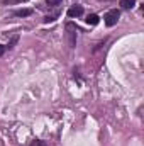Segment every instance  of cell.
<instances>
[{
	"mask_svg": "<svg viewBox=\"0 0 144 146\" xmlns=\"http://www.w3.org/2000/svg\"><path fill=\"white\" fill-rule=\"evenodd\" d=\"M119 19H120V12H119L117 9H112V10H108L107 14H105V17H104V21H105V24H107L108 27L115 26V24L119 22Z\"/></svg>",
	"mask_w": 144,
	"mask_h": 146,
	"instance_id": "6da1fadb",
	"label": "cell"
},
{
	"mask_svg": "<svg viewBox=\"0 0 144 146\" xmlns=\"http://www.w3.org/2000/svg\"><path fill=\"white\" fill-rule=\"evenodd\" d=\"M66 31H68V42H70V48H75V44H76V31H78V27L71 24V22H68L66 24Z\"/></svg>",
	"mask_w": 144,
	"mask_h": 146,
	"instance_id": "7a4b0ae2",
	"label": "cell"
},
{
	"mask_svg": "<svg viewBox=\"0 0 144 146\" xmlns=\"http://www.w3.org/2000/svg\"><path fill=\"white\" fill-rule=\"evenodd\" d=\"M83 15V7L81 5H73L68 9V17H80Z\"/></svg>",
	"mask_w": 144,
	"mask_h": 146,
	"instance_id": "3957f363",
	"label": "cell"
},
{
	"mask_svg": "<svg viewBox=\"0 0 144 146\" xmlns=\"http://www.w3.org/2000/svg\"><path fill=\"white\" fill-rule=\"evenodd\" d=\"M85 21H87V24H88V26H97L100 19H98V15H97V14H88Z\"/></svg>",
	"mask_w": 144,
	"mask_h": 146,
	"instance_id": "277c9868",
	"label": "cell"
},
{
	"mask_svg": "<svg viewBox=\"0 0 144 146\" xmlns=\"http://www.w3.org/2000/svg\"><path fill=\"white\" fill-rule=\"evenodd\" d=\"M31 14H32V9H20V10H15V12H14L15 17H27V15H31Z\"/></svg>",
	"mask_w": 144,
	"mask_h": 146,
	"instance_id": "5b68a950",
	"label": "cell"
},
{
	"mask_svg": "<svg viewBox=\"0 0 144 146\" xmlns=\"http://www.w3.org/2000/svg\"><path fill=\"white\" fill-rule=\"evenodd\" d=\"M134 5H136V0H120V7L126 9V10L127 9H132Z\"/></svg>",
	"mask_w": 144,
	"mask_h": 146,
	"instance_id": "8992f818",
	"label": "cell"
},
{
	"mask_svg": "<svg viewBox=\"0 0 144 146\" xmlns=\"http://www.w3.org/2000/svg\"><path fill=\"white\" fill-rule=\"evenodd\" d=\"M61 2H63V0H46V3H48L49 7H58Z\"/></svg>",
	"mask_w": 144,
	"mask_h": 146,
	"instance_id": "52a82bcc",
	"label": "cell"
},
{
	"mask_svg": "<svg viewBox=\"0 0 144 146\" xmlns=\"http://www.w3.org/2000/svg\"><path fill=\"white\" fill-rule=\"evenodd\" d=\"M56 17H58V12H56V14H53V15H46V17H44V22H46V24H48V22H53Z\"/></svg>",
	"mask_w": 144,
	"mask_h": 146,
	"instance_id": "ba28073f",
	"label": "cell"
},
{
	"mask_svg": "<svg viewBox=\"0 0 144 146\" xmlns=\"http://www.w3.org/2000/svg\"><path fill=\"white\" fill-rule=\"evenodd\" d=\"M29 146H48V145H46L44 141H41V139H34V141H32Z\"/></svg>",
	"mask_w": 144,
	"mask_h": 146,
	"instance_id": "9c48e42d",
	"label": "cell"
},
{
	"mask_svg": "<svg viewBox=\"0 0 144 146\" xmlns=\"http://www.w3.org/2000/svg\"><path fill=\"white\" fill-rule=\"evenodd\" d=\"M17 39H19L17 36H14V37H12V39H10V42H9V48H14V44L17 42Z\"/></svg>",
	"mask_w": 144,
	"mask_h": 146,
	"instance_id": "30bf717a",
	"label": "cell"
},
{
	"mask_svg": "<svg viewBox=\"0 0 144 146\" xmlns=\"http://www.w3.org/2000/svg\"><path fill=\"white\" fill-rule=\"evenodd\" d=\"M3 53H5V46H2V44H0V56H2Z\"/></svg>",
	"mask_w": 144,
	"mask_h": 146,
	"instance_id": "8fae6325",
	"label": "cell"
}]
</instances>
